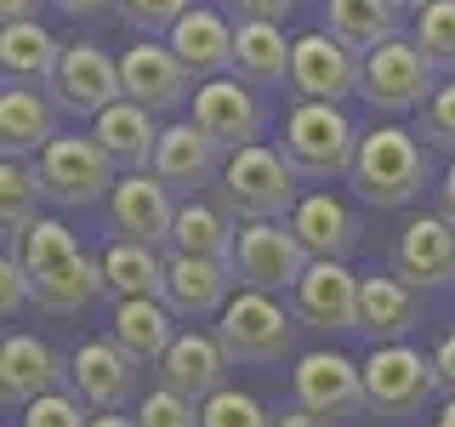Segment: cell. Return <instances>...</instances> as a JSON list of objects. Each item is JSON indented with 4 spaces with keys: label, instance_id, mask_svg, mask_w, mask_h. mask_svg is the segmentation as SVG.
I'll list each match as a JSON object with an SVG mask.
<instances>
[{
    "label": "cell",
    "instance_id": "obj_1",
    "mask_svg": "<svg viewBox=\"0 0 455 427\" xmlns=\"http://www.w3.org/2000/svg\"><path fill=\"white\" fill-rule=\"evenodd\" d=\"M18 262L28 274V302L46 313H80L97 291H108L103 256H85L75 228L57 217H40L18 239Z\"/></svg>",
    "mask_w": 455,
    "mask_h": 427
},
{
    "label": "cell",
    "instance_id": "obj_2",
    "mask_svg": "<svg viewBox=\"0 0 455 427\" xmlns=\"http://www.w3.org/2000/svg\"><path fill=\"white\" fill-rule=\"evenodd\" d=\"M222 211L245 222H291L296 205H302V189H296V171L279 149L256 142V149L228 154L222 165Z\"/></svg>",
    "mask_w": 455,
    "mask_h": 427
},
{
    "label": "cell",
    "instance_id": "obj_3",
    "mask_svg": "<svg viewBox=\"0 0 455 427\" xmlns=\"http://www.w3.org/2000/svg\"><path fill=\"white\" fill-rule=\"evenodd\" d=\"M279 154L291 160L296 177H313V182L353 177L359 132H353V120L336 103H296L284 132H279Z\"/></svg>",
    "mask_w": 455,
    "mask_h": 427
},
{
    "label": "cell",
    "instance_id": "obj_4",
    "mask_svg": "<svg viewBox=\"0 0 455 427\" xmlns=\"http://www.w3.org/2000/svg\"><path fill=\"white\" fill-rule=\"evenodd\" d=\"M353 189L370 205H410L427 189V149L404 125H370L353 160Z\"/></svg>",
    "mask_w": 455,
    "mask_h": 427
},
{
    "label": "cell",
    "instance_id": "obj_5",
    "mask_svg": "<svg viewBox=\"0 0 455 427\" xmlns=\"http://www.w3.org/2000/svg\"><path fill=\"white\" fill-rule=\"evenodd\" d=\"M438 68L416 40H387L381 52H370L359 63V97L381 114H410L427 109V97L438 92Z\"/></svg>",
    "mask_w": 455,
    "mask_h": 427
},
{
    "label": "cell",
    "instance_id": "obj_6",
    "mask_svg": "<svg viewBox=\"0 0 455 427\" xmlns=\"http://www.w3.org/2000/svg\"><path fill=\"white\" fill-rule=\"evenodd\" d=\"M291 313H284L267 291H239L217 319V342L228 365H279L291 353Z\"/></svg>",
    "mask_w": 455,
    "mask_h": 427
},
{
    "label": "cell",
    "instance_id": "obj_7",
    "mask_svg": "<svg viewBox=\"0 0 455 427\" xmlns=\"http://www.w3.org/2000/svg\"><path fill=\"white\" fill-rule=\"evenodd\" d=\"M313 256L302 251V239L291 234V222H245L239 228V251H234V274L245 291H296Z\"/></svg>",
    "mask_w": 455,
    "mask_h": 427
},
{
    "label": "cell",
    "instance_id": "obj_8",
    "mask_svg": "<svg viewBox=\"0 0 455 427\" xmlns=\"http://www.w3.org/2000/svg\"><path fill=\"white\" fill-rule=\"evenodd\" d=\"M438 388H444V382H438V365L427 359V353L404 348V342L370 348V359H364L370 410H381V416H410V410H421Z\"/></svg>",
    "mask_w": 455,
    "mask_h": 427
},
{
    "label": "cell",
    "instance_id": "obj_9",
    "mask_svg": "<svg viewBox=\"0 0 455 427\" xmlns=\"http://www.w3.org/2000/svg\"><path fill=\"white\" fill-rule=\"evenodd\" d=\"M35 171L46 182V199H57V205H97L120 182L114 177V160L97 149V137H57L35 160Z\"/></svg>",
    "mask_w": 455,
    "mask_h": 427
},
{
    "label": "cell",
    "instance_id": "obj_10",
    "mask_svg": "<svg viewBox=\"0 0 455 427\" xmlns=\"http://www.w3.org/2000/svg\"><path fill=\"white\" fill-rule=\"evenodd\" d=\"M194 125L217 142L222 154H239V149H256L262 142V97L256 85H245L239 75H222V80H205L194 92Z\"/></svg>",
    "mask_w": 455,
    "mask_h": 427
},
{
    "label": "cell",
    "instance_id": "obj_11",
    "mask_svg": "<svg viewBox=\"0 0 455 427\" xmlns=\"http://www.w3.org/2000/svg\"><path fill=\"white\" fill-rule=\"evenodd\" d=\"M359 63L364 57H353L336 35H324V28L296 35V52H291V92H296V103H336L341 109V97L359 92Z\"/></svg>",
    "mask_w": 455,
    "mask_h": 427
},
{
    "label": "cell",
    "instance_id": "obj_12",
    "mask_svg": "<svg viewBox=\"0 0 455 427\" xmlns=\"http://www.w3.org/2000/svg\"><path fill=\"white\" fill-rule=\"evenodd\" d=\"M296 410H307V416H359V410L370 405L364 393V365H353L347 353H302L296 359Z\"/></svg>",
    "mask_w": 455,
    "mask_h": 427
},
{
    "label": "cell",
    "instance_id": "obj_13",
    "mask_svg": "<svg viewBox=\"0 0 455 427\" xmlns=\"http://www.w3.org/2000/svg\"><path fill=\"white\" fill-rule=\"evenodd\" d=\"M177 211L182 205L171 199V189L154 171H132L108 194V234L125 239V246H160V239H171V228H177Z\"/></svg>",
    "mask_w": 455,
    "mask_h": 427
},
{
    "label": "cell",
    "instance_id": "obj_14",
    "mask_svg": "<svg viewBox=\"0 0 455 427\" xmlns=\"http://www.w3.org/2000/svg\"><path fill=\"white\" fill-rule=\"evenodd\" d=\"M68 382H75V399L92 416H120V405L132 399V382H137V359L114 336H92L68 359Z\"/></svg>",
    "mask_w": 455,
    "mask_h": 427
},
{
    "label": "cell",
    "instance_id": "obj_15",
    "mask_svg": "<svg viewBox=\"0 0 455 427\" xmlns=\"http://www.w3.org/2000/svg\"><path fill=\"white\" fill-rule=\"evenodd\" d=\"M57 103L68 114H108L114 103H125V80H120V57H108L97 40H75L63 52V68L52 80Z\"/></svg>",
    "mask_w": 455,
    "mask_h": 427
},
{
    "label": "cell",
    "instance_id": "obj_16",
    "mask_svg": "<svg viewBox=\"0 0 455 427\" xmlns=\"http://www.w3.org/2000/svg\"><path fill=\"white\" fill-rule=\"evenodd\" d=\"M120 80H125V103L148 109V114H165L177 103L194 97V75L182 68V57L160 46V40H137V46L120 52Z\"/></svg>",
    "mask_w": 455,
    "mask_h": 427
},
{
    "label": "cell",
    "instance_id": "obj_17",
    "mask_svg": "<svg viewBox=\"0 0 455 427\" xmlns=\"http://www.w3.org/2000/svg\"><path fill=\"white\" fill-rule=\"evenodd\" d=\"M359 274L347 262H307L302 285L291 291L296 319L313 331H359Z\"/></svg>",
    "mask_w": 455,
    "mask_h": 427
},
{
    "label": "cell",
    "instance_id": "obj_18",
    "mask_svg": "<svg viewBox=\"0 0 455 427\" xmlns=\"http://www.w3.org/2000/svg\"><path fill=\"white\" fill-rule=\"evenodd\" d=\"M393 274L404 285H416V291L450 285L455 279V228L444 217H410L393 246Z\"/></svg>",
    "mask_w": 455,
    "mask_h": 427
},
{
    "label": "cell",
    "instance_id": "obj_19",
    "mask_svg": "<svg viewBox=\"0 0 455 427\" xmlns=\"http://www.w3.org/2000/svg\"><path fill=\"white\" fill-rule=\"evenodd\" d=\"M154 177L171 194H194L205 182H222V149L194 120H171L160 132V149H154Z\"/></svg>",
    "mask_w": 455,
    "mask_h": 427
},
{
    "label": "cell",
    "instance_id": "obj_20",
    "mask_svg": "<svg viewBox=\"0 0 455 427\" xmlns=\"http://www.w3.org/2000/svg\"><path fill=\"white\" fill-rule=\"evenodd\" d=\"M234 262H205V256H171L165 262V308L177 319H211L234 302Z\"/></svg>",
    "mask_w": 455,
    "mask_h": 427
},
{
    "label": "cell",
    "instance_id": "obj_21",
    "mask_svg": "<svg viewBox=\"0 0 455 427\" xmlns=\"http://www.w3.org/2000/svg\"><path fill=\"white\" fill-rule=\"evenodd\" d=\"M160 388L194 399V405H205V399H217L228 388V353L217 336L205 331H182L171 342V353L160 359Z\"/></svg>",
    "mask_w": 455,
    "mask_h": 427
},
{
    "label": "cell",
    "instance_id": "obj_22",
    "mask_svg": "<svg viewBox=\"0 0 455 427\" xmlns=\"http://www.w3.org/2000/svg\"><path fill=\"white\" fill-rule=\"evenodd\" d=\"M421 325V296L416 285H404L398 274H370L359 285V331L381 348H393L398 336H410Z\"/></svg>",
    "mask_w": 455,
    "mask_h": 427
},
{
    "label": "cell",
    "instance_id": "obj_23",
    "mask_svg": "<svg viewBox=\"0 0 455 427\" xmlns=\"http://www.w3.org/2000/svg\"><path fill=\"white\" fill-rule=\"evenodd\" d=\"M291 234L302 239V251L313 262H347V251L359 246V217L336 194H302V205L291 217Z\"/></svg>",
    "mask_w": 455,
    "mask_h": 427
},
{
    "label": "cell",
    "instance_id": "obj_24",
    "mask_svg": "<svg viewBox=\"0 0 455 427\" xmlns=\"http://www.w3.org/2000/svg\"><path fill=\"white\" fill-rule=\"evenodd\" d=\"M68 376V365H57V353L35 336H6L0 348V399L6 405H35L46 393H63L57 382Z\"/></svg>",
    "mask_w": 455,
    "mask_h": 427
},
{
    "label": "cell",
    "instance_id": "obj_25",
    "mask_svg": "<svg viewBox=\"0 0 455 427\" xmlns=\"http://www.w3.org/2000/svg\"><path fill=\"white\" fill-rule=\"evenodd\" d=\"M165 46L182 57V68L199 80H222L228 68H234V28L228 18H217L211 6H194L188 18L165 35Z\"/></svg>",
    "mask_w": 455,
    "mask_h": 427
},
{
    "label": "cell",
    "instance_id": "obj_26",
    "mask_svg": "<svg viewBox=\"0 0 455 427\" xmlns=\"http://www.w3.org/2000/svg\"><path fill=\"white\" fill-rule=\"evenodd\" d=\"M160 132H165V125H154V114L137 109V103H114L108 114H97V125H92L97 149H103L108 160L125 171V177H132V171H154Z\"/></svg>",
    "mask_w": 455,
    "mask_h": 427
},
{
    "label": "cell",
    "instance_id": "obj_27",
    "mask_svg": "<svg viewBox=\"0 0 455 427\" xmlns=\"http://www.w3.org/2000/svg\"><path fill=\"white\" fill-rule=\"evenodd\" d=\"M108 336L120 342L137 365H160L165 353H171V342H177L182 331H177V313H171L160 296H137V302H114Z\"/></svg>",
    "mask_w": 455,
    "mask_h": 427
},
{
    "label": "cell",
    "instance_id": "obj_28",
    "mask_svg": "<svg viewBox=\"0 0 455 427\" xmlns=\"http://www.w3.org/2000/svg\"><path fill=\"white\" fill-rule=\"evenodd\" d=\"M398 0H324V35H336L353 57H370L398 40Z\"/></svg>",
    "mask_w": 455,
    "mask_h": 427
},
{
    "label": "cell",
    "instance_id": "obj_29",
    "mask_svg": "<svg viewBox=\"0 0 455 427\" xmlns=\"http://www.w3.org/2000/svg\"><path fill=\"white\" fill-rule=\"evenodd\" d=\"M57 132V103L46 92H35V85H12L0 92V137H6V154L12 160H23V154H46Z\"/></svg>",
    "mask_w": 455,
    "mask_h": 427
},
{
    "label": "cell",
    "instance_id": "obj_30",
    "mask_svg": "<svg viewBox=\"0 0 455 427\" xmlns=\"http://www.w3.org/2000/svg\"><path fill=\"white\" fill-rule=\"evenodd\" d=\"M291 52L279 23H239L234 28V75L245 85H291Z\"/></svg>",
    "mask_w": 455,
    "mask_h": 427
},
{
    "label": "cell",
    "instance_id": "obj_31",
    "mask_svg": "<svg viewBox=\"0 0 455 427\" xmlns=\"http://www.w3.org/2000/svg\"><path fill=\"white\" fill-rule=\"evenodd\" d=\"M239 251V228L222 205H205V199H188L177 211V228H171V256H205V262H234Z\"/></svg>",
    "mask_w": 455,
    "mask_h": 427
},
{
    "label": "cell",
    "instance_id": "obj_32",
    "mask_svg": "<svg viewBox=\"0 0 455 427\" xmlns=\"http://www.w3.org/2000/svg\"><path fill=\"white\" fill-rule=\"evenodd\" d=\"M63 52L68 46H57L40 23H6V28H0V63H6V75H18V85H28V80H57Z\"/></svg>",
    "mask_w": 455,
    "mask_h": 427
},
{
    "label": "cell",
    "instance_id": "obj_33",
    "mask_svg": "<svg viewBox=\"0 0 455 427\" xmlns=\"http://www.w3.org/2000/svg\"><path fill=\"white\" fill-rule=\"evenodd\" d=\"M103 279L120 302H137V296H160L165 302V262L154 256V246H125V239H114L103 251Z\"/></svg>",
    "mask_w": 455,
    "mask_h": 427
},
{
    "label": "cell",
    "instance_id": "obj_34",
    "mask_svg": "<svg viewBox=\"0 0 455 427\" xmlns=\"http://www.w3.org/2000/svg\"><path fill=\"white\" fill-rule=\"evenodd\" d=\"M40 199H46V182H40V171L28 160H12L0 165V222H6L12 239H23L28 228L40 222Z\"/></svg>",
    "mask_w": 455,
    "mask_h": 427
},
{
    "label": "cell",
    "instance_id": "obj_35",
    "mask_svg": "<svg viewBox=\"0 0 455 427\" xmlns=\"http://www.w3.org/2000/svg\"><path fill=\"white\" fill-rule=\"evenodd\" d=\"M416 46L433 57V68H444V75L455 80V0H438V6H427L416 18Z\"/></svg>",
    "mask_w": 455,
    "mask_h": 427
},
{
    "label": "cell",
    "instance_id": "obj_36",
    "mask_svg": "<svg viewBox=\"0 0 455 427\" xmlns=\"http://www.w3.org/2000/svg\"><path fill=\"white\" fill-rule=\"evenodd\" d=\"M205 427H274V416L262 410V399H251L245 388H222L217 399L199 405Z\"/></svg>",
    "mask_w": 455,
    "mask_h": 427
},
{
    "label": "cell",
    "instance_id": "obj_37",
    "mask_svg": "<svg viewBox=\"0 0 455 427\" xmlns=\"http://www.w3.org/2000/svg\"><path fill=\"white\" fill-rule=\"evenodd\" d=\"M137 427H205V416L194 410V399H182L171 388H154L137 405Z\"/></svg>",
    "mask_w": 455,
    "mask_h": 427
},
{
    "label": "cell",
    "instance_id": "obj_38",
    "mask_svg": "<svg viewBox=\"0 0 455 427\" xmlns=\"http://www.w3.org/2000/svg\"><path fill=\"white\" fill-rule=\"evenodd\" d=\"M188 12H194V0H120V18L132 28H148V40L160 35V28L171 35Z\"/></svg>",
    "mask_w": 455,
    "mask_h": 427
},
{
    "label": "cell",
    "instance_id": "obj_39",
    "mask_svg": "<svg viewBox=\"0 0 455 427\" xmlns=\"http://www.w3.org/2000/svg\"><path fill=\"white\" fill-rule=\"evenodd\" d=\"M23 427H92V410L75 393H46L35 405H23Z\"/></svg>",
    "mask_w": 455,
    "mask_h": 427
},
{
    "label": "cell",
    "instance_id": "obj_40",
    "mask_svg": "<svg viewBox=\"0 0 455 427\" xmlns=\"http://www.w3.org/2000/svg\"><path fill=\"white\" fill-rule=\"evenodd\" d=\"M421 137L455 154V80H438V92L421 109Z\"/></svg>",
    "mask_w": 455,
    "mask_h": 427
},
{
    "label": "cell",
    "instance_id": "obj_41",
    "mask_svg": "<svg viewBox=\"0 0 455 427\" xmlns=\"http://www.w3.org/2000/svg\"><path fill=\"white\" fill-rule=\"evenodd\" d=\"M28 302V274H23V262H18V256H0V308H6V319H12V313H18Z\"/></svg>",
    "mask_w": 455,
    "mask_h": 427
},
{
    "label": "cell",
    "instance_id": "obj_42",
    "mask_svg": "<svg viewBox=\"0 0 455 427\" xmlns=\"http://www.w3.org/2000/svg\"><path fill=\"white\" fill-rule=\"evenodd\" d=\"M239 12V23H284L302 0H228Z\"/></svg>",
    "mask_w": 455,
    "mask_h": 427
},
{
    "label": "cell",
    "instance_id": "obj_43",
    "mask_svg": "<svg viewBox=\"0 0 455 427\" xmlns=\"http://www.w3.org/2000/svg\"><path fill=\"white\" fill-rule=\"evenodd\" d=\"M433 365H438V382H444V388H450V399H455V336H444V342H438Z\"/></svg>",
    "mask_w": 455,
    "mask_h": 427
},
{
    "label": "cell",
    "instance_id": "obj_44",
    "mask_svg": "<svg viewBox=\"0 0 455 427\" xmlns=\"http://www.w3.org/2000/svg\"><path fill=\"white\" fill-rule=\"evenodd\" d=\"M46 6V0H0V12H6V23H35V12Z\"/></svg>",
    "mask_w": 455,
    "mask_h": 427
},
{
    "label": "cell",
    "instance_id": "obj_45",
    "mask_svg": "<svg viewBox=\"0 0 455 427\" xmlns=\"http://www.w3.org/2000/svg\"><path fill=\"white\" fill-rule=\"evenodd\" d=\"M438 217L455 228V160H450V171H444V189H438Z\"/></svg>",
    "mask_w": 455,
    "mask_h": 427
},
{
    "label": "cell",
    "instance_id": "obj_46",
    "mask_svg": "<svg viewBox=\"0 0 455 427\" xmlns=\"http://www.w3.org/2000/svg\"><path fill=\"white\" fill-rule=\"evenodd\" d=\"M57 6H63L68 18H97L103 6H120V0H57Z\"/></svg>",
    "mask_w": 455,
    "mask_h": 427
},
{
    "label": "cell",
    "instance_id": "obj_47",
    "mask_svg": "<svg viewBox=\"0 0 455 427\" xmlns=\"http://www.w3.org/2000/svg\"><path fill=\"white\" fill-rule=\"evenodd\" d=\"M274 427H331L324 416H307V410H284V416H274Z\"/></svg>",
    "mask_w": 455,
    "mask_h": 427
},
{
    "label": "cell",
    "instance_id": "obj_48",
    "mask_svg": "<svg viewBox=\"0 0 455 427\" xmlns=\"http://www.w3.org/2000/svg\"><path fill=\"white\" fill-rule=\"evenodd\" d=\"M92 427H137V416H92Z\"/></svg>",
    "mask_w": 455,
    "mask_h": 427
},
{
    "label": "cell",
    "instance_id": "obj_49",
    "mask_svg": "<svg viewBox=\"0 0 455 427\" xmlns=\"http://www.w3.org/2000/svg\"><path fill=\"white\" fill-rule=\"evenodd\" d=\"M433 427H455V399H444V410L433 416Z\"/></svg>",
    "mask_w": 455,
    "mask_h": 427
},
{
    "label": "cell",
    "instance_id": "obj_50",
    "mask_svg": "<svg viewBox=\"0 0 455 427\" xmlns=\"http://www.w3.org/2000/svg\"><path fill=\"white\" fill-rule=\"evenodd\" d=\"M398 6H416V12H427V6H438V0H398Z\"/></svg>",
    "mask_w": 455,
    "mask_h": 427
}]
</instances>
